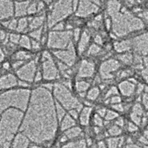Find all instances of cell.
<instances>
[{"mask_svg":"<svg viewBox=\"0 0 148 148\" xmlns=\"http://www.w3.org/2000/svg\"><path fill=\"white\" fill-rule=\"evenodd\" d=\"M136 51L140 54H147L148 53V34L138 37L135 40Z\"/></svg>","mask_w":148,"mask_h":148,"instance_id":"1","label":"cell"},{"mask_svg":"<svg viewBox=\"0 0 148 148\" xmlns=\"http://www.w3.org/2000/svg\"><path fill=\"white\" fill-rule=\"evenodd\" d=\"M121 88L123 91V93L127 96L132 94L134 90V86L133 84H130L129 82H125L123 83L121 85Z\"/></svg>","mask_w":148,"mask_h":148,"instance_id":"2","label":"cell"},{"mask_svg":"<svg viewBox=\"0 0 148 148\" xmlns=\"http://www.w3.org/2000/svg\"><path fill=\"white\" fill-rule=\"evenodd\" d=\"M133 113H135V114L136 115H141V113H142V108H141V106H140L139 104H136V106H135L134 108V110H133Z\"/></svg>","mask_w":148,"mask_h":148,"instance_id":"3","label":"cell"},{"mask_svg":"<svg viewBox=\"0 0 148 148\" xmlns=\"http://www.w3.org/2000/svg\"><path fill=\"white\" fill-rule=\"evenodd\" d=\"M144 104H145V107L148 108V95L146 94L144 96Z\"/></svg>","mask_w":148,"mask_h":148,"instance_id":"4","label":"cell"},{"mask_svg":"<svg viewBox=\"0 0 148 148\" xmlns=\"http://www.w3.org/2000/svg\"><path fill=\"white\" fill-rule=\"evenodd\" d=\"M142 74H143V76L145 77V79H146L147 82H148V68L147 70H145V71H144Z\"/></svg>","mask_w":148,"mask_h":148,"instance_id":"5","label":"cell"},{"mask_svg":"<svg viewBox=\"0 0 148 148\" xmlns=\"http://www.w3.org/2000/svg\"><path fill=\"white\" fill-rule=\"evenodd\" d=\"M145 63H146V64H148V56L147 57L145 58Z\"/></svg>","mask_w":148,"mask_h":148,"instance_id":"6","label":"cell"},{"mask_svg":"<svg viewBox=\"0 0 148 148\" xmlns=\"http://www.w3.org/2000/svg\"><path fill=\"white\" fill-rule=\"evenodd\" d=\"M146 92H148V88H147V87L146 88Z\"/></svg>","mask_w":148,"mask_h":148,"instance_id":"7","label":"cell"}]
</instances>
